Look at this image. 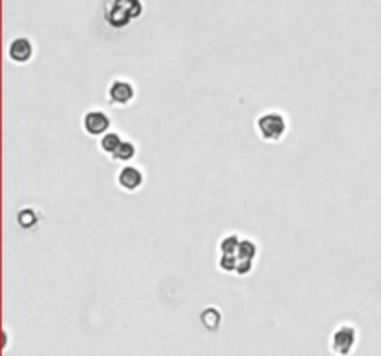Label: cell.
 I'll return each instance as SVG.
<instances>
[{
  "instance_id": "cell-1",
  "label": "cell",
  "mask_w": 381,
  "mask_h": 356,
  "mask_svg": "<svg viewBox=\"0 0 381 356\" xmlns=\"http://www.w3.org/2000/svg\"><path fill=\"white\" fill-rule=\"evenodd\" d=\"M255 132L265 143H279L289 134V119L279 109L262 112L255 119Z\"/></svg>"
},
{
  "instance_id": "cell-5",
  "label": "cell",
  "mask_w": 381,
  "mask_h": 356,
  "mask_svg": "<svg viewBox=\"0 0 381 356\" xmlns=\"http://www.w3.org/2000/svg\"><path fill=\"white\" fill-rule=\"evenodd\" d=\"M82 130L92 138H103L106 132L112 130L110 115L106 114L105 109H87L86 114L82 115Z\"/></svg>"
},
{
  "instance_id": "cell-10",
  "label": "cell",
  "mask_w": 381,
  "mask_h": 356,
  "mask_svg": "<svg viewBox=\"0 0 381 356\" xmlns=\"http://www.w3.org/2000/svg\"><path fill=\"white\" fill-rule=\"evenodd\" d=\"M123 139L125 138L121 134L110 130V132H106L103 138H99V149H101L103 154H106V156L110 158L112 154L119 149V145L123 143Z\"/></svg>"
},
{
  "instance_id": "cell-4",
  "label": "cell",
  "mask_w": 381,
  "mask_h": 356,
  "mask_svg": "<svg viewBox=\"0 0 381 356\" xmlns=\"http://www.w3.org/2000/svg\"><path fill=\"white\" fill-rule=\"evenodd\" d=\"M116 184L125 193H136L145 186V173L138 165L125 163L116 173Z\"/></svg>"
},
{
  "instance_id": "cell-8",
  "label": "cell",
  "mask_w": 381,
  "mask_h": 356,
  "mask_svg": "<svg viewBox=\"0 0 381 356\" xmlns=\"http://www.w3.org/2000/svg\"><path fill=\"white\" fill-rule=\"evenodd\" d=\"M199 321H201V325H203L207 331L216 332L220 326H222L223 315L222 312H220V308L207 306L203 308V312H201V315H199Z\"/></svg>"
},
{
  "instance_id": "cell-2",
  "label": "cell",
  "mask_w": 381,
  "mask_h": 356,
  "mask_svg": "<svg viewBox=\"0 0 381 356\" xmlns=\"http://www.w3.org/2000/svg\"><path fill=\"white\" fill-rule=\"evenodd\" d=\"M143 12L142 0H108L105 17L112 28H125L140 19Z\"/></svg>"
},
{
  "instance_id": "cell-11",
  "label": "cell",
  "mask_w": 381,
  "mask_h": 356,
  "mask_svg": "<svg viewBox=\"0 0 381 356\" xmlns=\"http://www.w3.org/2000/svg\"><path fill=\"white\" fill-rule=\"evenodd\" d=\"M17 223L21 229H34L39 223V213L36 208H23L17 213Z\"/></svg>"
},
{
  "instance_id": "cell-12",
  "label": "cell",
  "mask_w": 381,
  "mask_h": 356,
  "mask_svg": "<svg viewBox=\"0 0 381 356\" xmlns=\"http://www.w3.org/2000/svg\"><path fill=\"white\" fill-rule=\"evenodd\" d=\"M240 240H242V235L240 234H227L223 235L220 243H218V251L220 254H234L236 253V249L240 245Z\"/></svg>"
},
{
  "instance_id": "cell-6",
  "label": "cell",
  "mask_w": 381,
  "mask_h": 356,
  "mask_svg": "<svg viewBox=\"0 0 381 356\" xmlns=\"http://www.w3.org/2000/svg\"><path fill=\"white\" fill-rule=\"evenodd\" d=\"M106 97L112 106H130L136 98V85L129 78H114L108 84Z\"/></svg>"
},
{
  "instance_id": "cell-3",
  "label": "cell",
  "mask_w": 381,
  "mask_h": 356,
  "mask_svg": "<svg viewBox=\"0 0 381 356\" xmlns=\"http://www.w3.org/2000/svg\"><path fill=\"white\" fill-rule=\"evenodd\" d=\"M359 344V331L351 323H340L329 334V350L333 356H351Z\"/></svg>"
},
{
  "instance_id": "cell-7",
  "label": "cell",
  "mask_w": 381,
  "mask_h": 356,
  "mask_svg": "<svg viewBox=\"0 0 381 356\" xmlns=\"http://www.w3.org/2000/svg\"><path fill=\"white\" fill-rule=\"evenodd\" d=\"M8 58L17 65H26L34 58V43L28 37H15L8 47Z\"/></svg>"
},
{
  "instance_id": "cell-9",
  "label": "cell",
  "mask_w": 381,
  "mask_h": 356,
  "mask_svg": "<svg viewBox=\"0 0 381 356\" xmlns=\"http://www.w3.org/2000/svg\"><path fill=\"white\" fill-rule=\"evenodd\" d=\"M136 154H138V147H136L134 141H130V139H123V143L119 145V149H117L114 154L110 156V160L114 163H130L132 160L136 158Z\"/></svg>"
}]
</instances>
